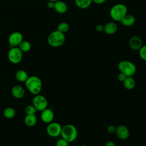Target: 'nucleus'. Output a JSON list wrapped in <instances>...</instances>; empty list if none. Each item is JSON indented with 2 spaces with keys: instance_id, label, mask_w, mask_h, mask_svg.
I'll return each mask as SVG.
<instances>
[{
  "instance_id": "2f4dec72",
  "label": "nucleus",
  "mask_w": 146,
  "mask_h": 146,
  "mask_svg": "<svg viewBox=\"0 0 146 146\" xmlns=\"http://www.w3.org/2000/svg\"><path fill=\"white\" fill-rule=\"evenodd\" d=\"M105 146H116L115 143L113 141H108L105 144Z\"/></svg>"
},
{
  "instance_id": "dca6fc26",
  "label": "nucleus",
  "mask_w": 146,
  "mask_h": 146,
  "mask_svg": "<svg viewBox=\"0 0 146 146\" xmlns=\"http://www.w3.org/2000/svg\"><path fill=\"white\" fill-rule=\"evenodd\" d=\"M136 19L135 17L132 15V14H127L124 18L121 21V23L123 25L127 26V27H129L132 25H133L135 23Z\"/></svg>"
},
{
  "instance_id": "f3484780",
  "label": "nucleus",
  "mask_w": 146,
  "mask_h": 146,
  "mask_svg": "<svg viewBox=\"0 0 146 146\" xmlns=\"http://www.w3.org/2000/svg\"><path fill=\"white\" fill-rule=\"evenodd\" d=\"M24 122L27 127H31L34 126L37 122V117L35 114L26 115L24 119Z\"/></svg>"
},
{
  "instance_id": "473e14b6",
  "label": "nucleus",
  "mask_w": 146,
  "mask_h": 146,
  "mask_svg": "<svg viewBox=\"0 0 146 146\" xmlns=\"http://www.w3.org/2000/svg\"><path fill=\"white\" fill-rule=\"evenodd\" d=\"M58 1H59V0H48V1H52V2H55Z\"/></svg>"
},
{
  "instance_id": "72a5a7b5",
  "label": "nucleus",
  "mask_w": 146,
  "mask_h": 146,
  "mask_svg": "<svg viewBox=\"0 0 146 146\" xmlns=\"http://www.w3.org/2000/svg\"><path fill=\"white\" fill-rule=\"evenodd\" d=\"M79 146H87V145H85V144H82V145H79Z\"/></svg>"
},
{
  "instance_id": "4be33fe9",
  "label": "nucleus",
  "mask_w": 146,
  "mask_h": 146,
  "mask_svg": "<svg viewBox=\"0 0 146 146\" xmlns=\"http://www.w3.org/2000/svg\"><path fill=\"white\" fill-rule=\"evenodd\" d=\"M18 47L22 51V52H26L30 50L31 45L29 41L23 40L18 46Z\"/></svg>"
},
{
  "instance_id": "a211bd4d",
  "label": "nucleus",
  "mask_w": 146,
  "mask_h": 146,
  "mask_svg": "<svg viewBox=\"0 0 146 146\" xmlns=\"http://www.w3.org/2000/svg\"><path fill=\"white\" fill-rule=\"evenodd\" d=\"M123 86L125 88L128 90H131L135 87L136 82L132 76H127L123 82Z\"/></svg>"
},
{
  "instance_id": "7ed1b4c3",
  "label": "nucleus",
  "mask_w": 146,
  "mask_h": 146,
  "mask_svg": "<svg viewBox=\"0 0 146 146\" xmlns=\"http://www.w3.org/2000/svg\"><path fill=\"white\" fill-rule=\"evenodd\" d=\"M60 135L68 143L75 141L78 136V130L75 125L71 124H67L62 127Z\"/></svg>"
},
{
  "instance_id": "c756f323",
  "label": "nucleus",
  "mask_w": 146,
  "mask_h": 146,
  "mask_svg": "<svg viewBox=\"0 0 146 146\" xmlns=\"http://www.w3.org/2000/svg\"><path fill=\"white\" fill-rule=\"evenodd\" d=\"M107 0H92V2L97 5H100L104 3Z\"/></svg>"
},
{
  "instance_id": "6e6552de",
  "label": "nucleus",
  "mask_w": 146,
  "mask_h": 146,
  "mask_svg": "<svg viewBox=\"0 0 146 146\" xmlns=\"http://www.w3.org/2000/svg\"><path fill=\"white\" fill-rule=\"evenodd\" d=\"M61 125L57 122H51L48 124L46 127V132L48 136L53 137L60 135L62 131Z\"/></svg>"
},
{
  "instance_id": "cd10ccee",
  "label": "nucleus",
  "mask_w": 146,
  "mask_h": 146,
  "mask_svg": "<svg viewBox=\"0 0 146 146\" xmlns=\"http://www.w3.org/2000/svg\"><path fill=\"white\" fill-rule=\"evenodd\" d=\"M126 77H127V76H126L124 74H123V73L120 72V73L119 74L118 76H117V79H118L119 81H120V82H123L125 80V79Z\"/></svg>"
},
{
  "instance_id": "423d86ee",
  "label": "nucleus",
  "mask_w": 146,
  "mask_h": 146,
  "mask_svg": "<svg viewBox=\"0 0 146 146\" xmlns=\"http://www.w3.org/2000/svg\"><path fill=\"white\" fill-rule=\"evenodd\" d=\"M9 61L13 64L20 63L23 58V52L18 47H11L7 54Z\"/></svg>"
},
{
  "instance_id": "2eb2a0df",
  "label": "nucleus",
  "mask_w": 146,
  "mask_h": 146,
  "mask_svg": "<svg viewBox=\"0 0 146 146\" xmlns=\"http://www.w3.org/2000/svg\"><path fill=\"white\" fill-rule=\"evenodd\" d=\"M54 9L57 13L59 14H64L67 12L68 7L65 2L59 0L55 2Z\"/></svg>"
},
{
  "instance_id": "bb28decb",
  "label": "nucleus",
  "mask_w": 146,
  "mask_h": 146,
  "mask_svg": "<svg viewBox=\"0 0 146 146\" xmlns=\"http://www.w3.org/2000/svg\"><path fill=\"white\" fill-rule=\"evenodd\" d=\"M107 131H108V132H109L110 133H115V131H116V127H115L113 125H110L107 127Z\"/></svg>"
},
{
  "instance_id": "0eeeda50",
  "label": "nucleus",
  "mask_w": 146,
  "mask_h": 146,
  "mask_svg": "<svg viewBox=\"0 0 146 146\" xmlns=\"http://www.w3.org/2000/svg\"><path fill=\"white\" fill-rule=\"evenodd\" d=\"M33 105L37 111H42L47 108L48 101L46 97L39 94L34 96L33 99Z\"/></svg>"
},
{
  "instance_id": "1a4fd4ad",
  "label": "nucleus",
  "mask_w": 146,
  "mask_h": 146,
  "mask_svg": "<svg viewBox=\"0 0 146 146\" xmlns=\"http://www.w3.org/2000/svg\"><path fill=\"white\" fill-rule=\"evenodd\" d=\"M22 40L23 35L21 33L18 31L13 32V33H11L8 39V42L11 47H18V46Z\"/></svg>"
},
{
  "instance_id": "aec40b11",
  "label": "nucleus",
  "mask_w": 146,
  "mask_h": 146,
  "mask_svg": "<svg viewBox=\"0 0 146 146\" xmlns=\"http://www.w3.org/2000/svg\"><path fill=\"white\" fill-rule=\"evenodd\" d=\"M92 0H75L76 6L80 9H86L88 8L92 3Z\"/></svg>"
},
{
  "instance_id": "9d476101",
  "label": "nucleus",
  "mask_w": 146,
  "mask_h": 146,
  "mask_svg": "<svg viewBox=\"0 0 146 146\" xmlns=\"http://www.w3.org/2000/svg\"><path fill=\"white\" fill-rule=\"evenodd\" d=\"M115 133L121 140H126L129 136V131L128 128L124 125H119L116 127Z\"/></svg>"
},
{
  "instance_id": "ddd939ff",
  "label": "nucleus",
  "mask_w": 146,
  "mask_h": 146,
  "mask_svg": "<svg viewBox=\"0 0 146 146\" xmlns=\"http://www.w3.org/2000/svg\"><path fill=\"white\" fill-rule=\"evenodd\" d=\"M12 96L15 99H22L25 94L24 88L20 85H15L13 87L11 90Z\"/></svg>"
},
{
  "instance_id": "20e7f679",
  "label": "nucleus",
  "mask_w": 146,
  "mask_h": 146,
  "mask_svg": "<svg viewBox=\"0 0 146 146\" xmlns=\"http://www.w3.org/2000/svg\"><path fill=\"white\" fill-rule=\"evenodd\" d=\"M66 40L64 34L57 30L51 32L47 38V42L50 46L54 47L62 46Z\"/></svg>"
},
{
  "instance_id": "f03ea898",
  "label": "nucleus",
  "mask_w": 146,
  "mask_h": 146,
  "mask_svg": "<svg viewBox=\"0 0 146 146\" xmlns=\"http://www.w3.org/2000/svg\"><path fill=\"white\" fill-rule=\"evenodd\" d=\"M127 14V6L123 3H117L114 5L111 8L110 11V15L111 18L117 22H121Z\"/></svg>"
},
{
  "instance_id": "7c9ffc66",
  "label": "nucleus",
  "mask_w": 146,
  "mask_h": 146,
  "mask_svg": "<svg viewBox=\"0 0 146 146\" xmlns=\"http://www.w3.org/2000/svg\"><path fill=\"white\" fill-rule=\"evenodd\" d=\"M54 5H55V2H52V1H48V2L47 3V7L50 9H54Z\"/></svg>"
},
{
  "instance_id": "f257e3e1",
  "label": "nucleus",
  "mask_w": 146,
  "mask_h": 146,
  "mask_svg": "<svg viewBox=\"0 0 146 146\" xmlns=\"http://www.w3.org/2000/svg\"><path fill=\"white\" fill-rule=\"evenodd\" d=\"M25 83L26 87L31 94L35 95L39 94L41 91L42 82L38 76L34 75L29 76Z\"/></svg>"
},
{
  "instance_id": "c85d7f7f",
  "label": "nucleus",
  "mask_w": 146,
  "mask_h": 146,
  "mask_svg": "<svg viewBox=\"0 0 146 146\" xmlns=\"http://www.w3.org/2000/svg\"><path fill=\"white\" fill-rule=\"evenodd\" d=\"M96 30L98 31V32H103L104 31V25H102V24H99L98 25H96Z\"/></svg>"
},
{
  "instance_id": "f8f14e48",
  "label": "nucleus",
  "mask_w": 146,
  "mask_h": 146,
  "mask_svg": "<svg viewBox=\"0 0 146 146\" xmlns=\"http://www.w3.org/2000/svg\"><path fill=\"white\" fill-rule=\"evenodd\" d=\"M40 118L43 122L45 123H50L52 122L54 118V113L52 110L50 108H46L41 111Z\"/></svg>"
},
{
  "instance_id": "39448f33",
  "label": "nucleus",
  "mask_w": 146,
  "mask_h": 146,
  "mask_svg": "<svg viewBox=\"0 0 146 146\" xmlns=\"http://www.w3.org/2000/svg\"><path fill=\"white\" fill-rule=\"evenodd\" d=\"M118 69L120 72L123 73L126 76H133L136 71V65L131 61L124 60L118 63Z\"/></svg>"
},
{
  "instance_id": "9b49d317",
  "label": "nucleus",
  "mask_w": 146,
  "mask_h": 146,
  "mask_svg": "<svg viewBox=\"0 0 146 146\" xmlns=\"http://www.w3.org/2000/svg\"><path fill=\"white\" fill-rule=\"evenodd\" d=\"M142 46V40L138 36H133L129 40V46L132 50L139 51Z\"/></svg>"
},
{
  "instance_id": "4468645a",
  "label": "nucleus",
  "mask_w": 146,
  "mask_h": 146,
  "mask_svg": "<svg viewBox=\"0 0 146 146\" xmlns=\"http://www.w3.org/2000/svg\"><path fill=\"white\" fill-rule=\"evenodd\" d=\"M117 30V25L114 22H107L104 25V32L108 35L115 34Z\"/></svg>"
},
{
  "instance_id": "b1692460",
  "label": "nucleus",
  "mask_w": 146,
  "mask_h": 146,
  "mask_svg": "<svg viewBox=\"0 0 146 146\" xmlns=\"http://www.w3.org/2000/svg\"><path fill=\"white\" fill-rule=\"evenodd\" d=\"M25 111L26 115H34L36 113L37 110L35 107L32 105H28L25 107Z\"/></svg>"
},
{
  "instance_id": "393cba45",
  "label": "nucleus",
  "mask_w": 146,
  "mask_h": 146,
  "mask_svg": "<svg viewBox=\"0 0 146 146\" xmlns=\"http://www.w3.org/2000/svg\"><path fill=\"white\" fill-rule=\"evenodd\" d=\"M139 55L141 59L146 61V45H143L139 50Z\"/></svg>"
},
{
  "instance_id": "412c9836",
  "label": "nucleus",
  "mask_w": 146,
  "mask_h": 146,
  "mask_svg": "<svg viewBox=\"0 0 146 146\" xmlns=\"http://www.w3.org/2000/svg\"><path fill=\"white\" fill-rule=\"evenodd\" d=\"M16 114L15 110L14 108L9 107L6 108L3 111V116L7 119L13 118Z\"/></svg>"
},
{
  "instance_id": "a878e982",
  "label": "nucleus",
  "mask_w": 146,
  "mask_h": 146,
  "mask_svg": "<svg viewBox=\"0 0 146 146\" xmlns=\"http://www.w3.org/2000/svg\"><path fill=\"white\" fill-rule=\"evenodd\" d=\"M68 144L69 143L63 138L58 140L56 143V146H68Z\"/></svg>"
},
{
  "instance_id": "6ab92c4d",
  "label": "nucleus",
  "mask_w": 146,
  "mask_h": 146,
  "mask_svg": "<svg viewBox=\"0 0 146 146\" xmlns=\"http://www.w3.org/2000/svg\"><path fill=\"white\" fill-rule=\"evenodd\" d=\"M28 78L29 75L27 72L23 70H18L15 74L16 79L20 82H25Z\"/></svg>"
},
{
  "instance_id": "5701e85b",
  "label": "nucleus",
  "mask_w": 146,
  "mask_h": 146,
  "mask_svg": "<svg viewBox=\"0 0 146 146\" xmlns=\"http://www.w3.org/2000/svg\"><path fill=\"white\" fill-rule=\"evenodd\" d=\"M69 29H70L69 25L65 22H60V23H59V25L57 26V30L63 34H65L66 33H67L69 30Z\"/></svg>"
}]
</instances>
